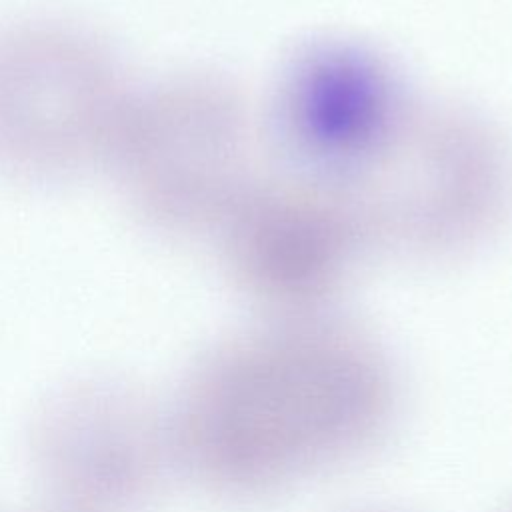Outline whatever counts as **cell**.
<instances>
[{
    "instance_id": "3957f363",
    "label": "cell",
    "mask_w": 512,
    "mask_h": 512,
    "mask_svg": "<svg viewBox=\"0 0 512 512\" xmlns=\"http://www.w3.org/2000/svg\"><path fill=\"white\" fill-rule=\"evenodd\" d=\"M228 136V108L212 86H136L104 172L132 218L158 232H180L214 210Z\"/></svg>"
},
{
    "instance_id": "7a4b0ae2",
    "label": "cell",
    "mask_w": 512,
    "mask_h": 512,
    "mask_svg": "<svg viewBox=\"0 0 512 512\" xmlns=\"http://www.w3.org/2000/svg\"><path fill=\"white\" fill-rule=\"evenodd\" d=\"M136 84L86 24L22 18L0 26V172L64 184L104 170Z\"/></svg>"
},
{
    "instance_id": "6da1fadb",
    "label": "cell",
    "mask_w": 512,
    "mask_h": 512,
    "mask_svg": "<svg viewBox=\"0 0 512 512\" xmlns=\"http://www.w3.org/2000/svg\"><path fill=\"white\" fill-rule=\"evenodd\" d=\"M396 402V376L372 344L336 328L292 326L206 362L186 400L184 438L212 486L262 498L370 448Z\"/></svg>"
}]
</instances>
